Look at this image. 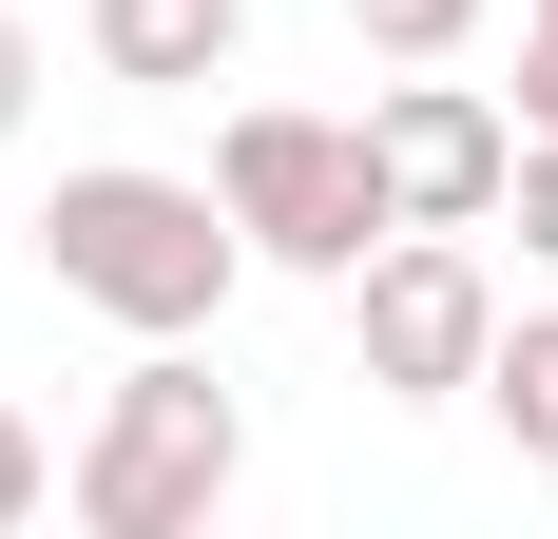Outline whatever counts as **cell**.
Wrapping results in <instances>:
<instances>
[{
	"instance_id": "cell-8",
	"label": "cell",
	"mask_w": 558,
	"mask_h": 539,
	"mask_svg": "<svg viewBox=\"0 0 558 539\" xmlns=\"http://www.w3.org/2000/svg\"><path fill=\"white\" fill-rule=\"evenodd\" d=\"M347 39H366V58H462L482 0H347Z\"/></svg>"
},
{
	"instance_id": "cell-11",
	"label": "cell",
	"mask_w": 558,
	"mask_h": 539,
	"mask_svg": "<svg viewBox=\"0 0 558 539\" xmlns=\"http://www.w3.org/2000/svg\"><path fill=\"white\" fill-rule=\"evenodd\" d=\"M520 135H558V0H520Z\"/></svg>"
},
{
	"instance_id": "cell-5",
	"label": "cell",
	"mask_w": 558,
	"mask_h": 539,
	"mask_svg": "<svg viewBox=\"0 0 558 539\" xmlns=\"http://www.w3.org/2000/svg\"><path fill=\"white\" fill-rule=\"evenodd\" d=\"M366 173H386L404 231H501V173H520V116L444 58H404L386 97H366Z\"/></svg>"
},
{
	"instance_id": "cell-4",
	"label": "cell",
	"mask_w": 558,
	"mask_h": 539,
	"mask_svg": "<svg viewBox=\"0 0 558 539\" xmlns=\"http://www.w3.org/2000/svg\"><path fill=\"white\" fill-rule=\"evenodd\" d=\"M347 327H366V385H386V405H462L482 347H501V270H482V231H386V251L347 270Z\"/></svg>"
},
{
	"instance_id": "cell-10",
	"label": "cell",
	"mask_w": 558,
	"mask_h": 539,
	"mask_svg": "<svg viewBox=\"0 0 558 539\" xmlns=\"http://www.w3.org/2000/svg\"><path fill=\"white\" fill-rule=\"evenodd\" d=\"M39 501H58V443H39V424H20V405H0V539L39 520Z\"/></svg>"
},
{
	"instance_id": "cell-7",
	"label": "cell",
	"mask_w": 558,
	"mask_h": 539,
	"mask_svg": "<svg viewBox=\"0 0 558 539\" xmlns=\"http://www.w3.org/2000/svg\"><path fill=\"white\" fill-rule=\"evenodd\" d=\"M482 405H501L520 463H558V309H501V347H482Z\"/></svg>"
},
{
	"instance_id": "cell-9",
	"label": "cell",
	"mask_w": 558,
	"mask_h": 539,
	"mask_svg": "<svg viewBox=\"0 0 558 539\" xmlns=\"http://www.w3.org/2000/svg\"><path fill=\"white\" fill-rule=\"evenodd\" d=\"M501 213H520V270H558V135H520V173H501Z\"/></svg>"
},
{
	"instance_id": "cell-12",
	"label": "cell",
	"mask_w": 558,
	"mask_h": 539,
	"mask_svg": "<svg viewBox=\"0 0 558 539\" xmlns=\"http://www.w3.org/2000/svg\"><path fill=\"white\" fill-rule=\"evenodd\" d=\"M20 116H39V20L0 0V135H20Z\"/></svg>"
},
{
	"instance_id": "cell-6",
	"label": "cell",
	"mask_w": 558,
	"mask_h": 539,
	"mask_svg": "<svg viewBox=\"0 0 558 539\" xmlns=\"http://www.w3.org/2000/svg\"><path fill=\"white\" fill-rule=\"evenodd\" d=\"M77 39H97L116 97H213L251 58V0H77Z\"/></svg>"
},
{
	"instance_id": "cell-2",
	"label": "cell",
	"mask_w": 558,
	"mask_h": 539,
	"mask_svg": "<svg viewBox=\"0 0 558 539\" xmlns=\"http://www.w3.org/2000/svg\"><path fill=\"white\" fill-rule=\"evenodd\" d=\"M231 482H251V405L193 367V327H173V347H135V367H116V405H97V443L58 463L77 539H193Z\"/></svg>"
},
{
	"instance_id": "cell-1",
	"label": "cell",
	"mask_w": 558,
	"mask_h": 539,
	"mask_svg": "<svg viewBox=\"0 0 558 539\" xmlns=\"http://www.w3.org/2000/svg\"><path fill=\"white\" fill-rule=\"evenodd\" d=\"M39 270H58L97 327L173 347V327H213L231 289H251V231H231L213 173H135V155H97V173H58V193H39Z\"/></svg>"
},
{
	"instance_id": "cell-3",
	"label": "cell",
	"mask_w": 558,
	"mask_h": 539,
	"mask_svg": "<svg viewBox=\"0 0 558 539\" xmlns=\"http://www.w3.org/2000/svg\"><path fill=\"white\" fill-rule=\"evenodd\" d=\"M213 193H231V231H251V270H308V289H347V270L404 231L386 173H366V116H308V97H231Z\"/></svg>"
}]
</instances>
